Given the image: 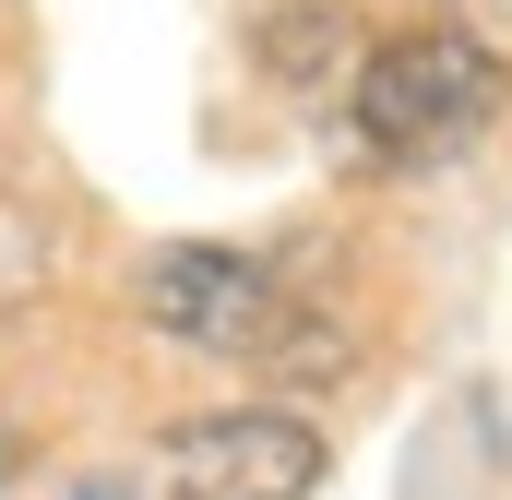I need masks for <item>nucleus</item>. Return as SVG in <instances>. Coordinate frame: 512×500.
Returning a JSON list of instances; mask_svg holds the SVG:
<instances>
[{
  "mask_svg": "<svg viewBox=\"0 0 512 500\" xmlns=\"http://www.w3.org/2000/svg\"><path fill=\"white\" fill-rule=\"evenodd\" d=\"M143 322H167L179 346H215V358H251L274 381H334L346 334L251 250H215V239H179L143 262Z\"/></svg>",
  "mask_w": 512,
  "mask_h": 500,
  "instance_id": "1",
  "label": "nucleus"
},
{
  "mask_svg": "<svg viewBox=\"0 0 512 500\" xmlns=\"http://www.w3.org/2000/svg\"><path fill=\"white\" fill-rule=\"evenodd\" d=\"M489 108H501V72L441 24H405L382 48H358V84H346V131H358L370 167H429V155L477 143Z\"/></svg>",
  "mask_w": 512,
  "mask_h": 500,
  "instance_id": "2",
  "label": "nucleus"
},
{
  "mask_svg": "<svg viewBox=\"0 0 512 500\" xmlns=\"http://www.w3.org/2000/svg\"><path fill=\"white\" fill-rule=\"evenodd\" d=\"M167 489L179 500H310L322 489V441L274 405H227L167 429Z\"/></svg>",
  "mask_w": 512,
  "mask_h": 500,
  "instance_id": "3",
  "label": "nucleus"
},
{
  "mask_svg": "<svg viewBox=\"0 0 512 500\" xmlns=\"http://www.w3.org/2000/svg\"><path fill=\"white\" fill-rule=\"evenodd\" d=\"M441 36H465V48L512 84V0H441Z\"/></svg>",
  "mask_w": 512,
  "mask_h": 500,
  "instance_id": "4",
  "label": "nucleus"
},
{
  "mask_svg": "<svg viewBox=\"0 0 512 500\" xmlns=\"http://www.w3.org/2000/svg\"><path fill=\"white\" fill-rule=\"evenodd\" d=\"M72 500H131V489H72Z\"/></svg>",
  "mask_w": 512,
  "mask_h": 500,
  "instance_id": "5",
  "label": "nucleus"
},
{
  "mask_svg": "<svg viewBox=\"0 0 512 500\" xmlns=\"http://www.w3.org/2000/svg\"><path fill=\"white\" fill-rule=\"evenodd\" d=\"M0 477H12V429H0Z\"/></svg>",
  "mask_w": 512,
  "mask_h": 500,
  "instance_id": "6",
  "label": "nucleus"
}]
</instances>
